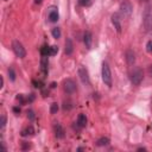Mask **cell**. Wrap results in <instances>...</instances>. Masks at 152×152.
<instances>
[{
    "label": "cell",
    "instance_id": "cell-1",
    "mask_svg": "<svg viewBox=\"0 0 152 152\" xmlns=\"http://www.w3.org/2000/svg\"><path fill=\"white\" fill-rule=\"evenodd\" d=\"M142 28L145 32L152 30V5L147 1L142 12Z\"/></svg>",
    "mask_w": 152,
    "mask_h": 152
},
{
    "label": "cell",
    "instance_id": "cell-2",
    "mask_svg": "<svg viewBox=\"0 0 152 152\" xmlns=\"http://www.w3.org/2000/svg\"><path fill=\"white\" fill-rule=\"evenodd\" d=\"M101 76H102L103 83H104L108 88H110V87H112V83H113V80H112V71H110V68H109V65H108L107 62H103V63H102Z\"/></svg>",
    "mask_w": 152,
    "mask_h": 152
},
{
    "label": "cell",
    "instance_id": "cell-3",
    "mask_svg": "<svg viewBox=\"0 0 152 152\" xmlns=\"http://www.w3.org/2000/svg\"><path fill=\"white\" fill-rule=\"evenodd\" d=\"M129 80H131V83L133 86H140V83L144 80V71H142V69L139 68V66H135L131 71V74H129Z\"/></svg>",
    "mask_w": 152,
    "mask_h": 152
},
{
    "label": "cell",
    "instance_id": "cell-4",
    "mask_svg": "<svg viewBox=\"0 0 152 152\" xmlns=\"http://www.w3.org/2000/svg\"><path fill=\"white\" fill-rule=\"evenodd\" d=\"M119 10H120V15H122L124 18H128L132 14L133 6L128 0H122V2L120 4Z\"/></svg>",
    "mask_w": 152,
    "mask_h": 152
},
{
    "label": "cell",
    "instance_id": "cell-5",
    "mask_svg": "<svg viewBox=\"0 0 152 152\" xmlns=\"http://www.w3.org/2000/svg\"><path fill=\"white\" fill-rule=\"evenodd\" d=\"M12 49H13V52L15 53V56L18 58H24L26 57V50L25 48L23 46V44L19 42V40H13L12 43Z\"/></svg>",
    "mask_w": 152,
    "mask_h": 152
},
{
    "label": "cell",
    "instance_id": "cell-6",
    "mask_svg": "<svg viewBox=\"0 0 152 152\" xmlns=\"http://www.w3.org/2000/svg\"><path fill=\"white\" fill-rule=\"evenodd\" d=\"M62 86H63V90H64L66 94H69V95L76 93V90H77V86H76L75 81L71 80V78H66V80H64Z\"/></svg>",
    "mask_w": 152,
    "mask_h": 152
},
{
    "label": "cell",
    "instance_id": "cell-7",
    "mask_svg": "<svg viewBox=\"0 0 152 152\" xmlns=\"http://www.w3.org/2000/svg\"><path fill=\"white\" fill-rule=\"evenodd\" d=\"M78 76L81 82L84 86H90V78H89V72L84 66H80L78 68Z\"/></svg>",
    "mask_w": 152,
    "mask_h": 152
},
{
    "label": "cell",
    "instance_id": "cell-8",
    "mask_svg": "<svg viewBox=\"0 0 152 152\" xmlns=\"http://www.w3.org/2000/svg\"><path fill=\"white\" fill-rule=\"evenodd\" d=\"M112 24L114 26V28L116 30V32H121L122 26H121V15L120 13H113L112 14Z\"/></svg>",
    "mask_w": 152,
    "mask_h": 152
},
{
    "label": "cell",
    "instance_id": "cell-9",
    "mask_svg": "<svg viewBox=\"0 0 152 152\" xmlns=\"http://www.w3.org/2000/svg\"><path fill=\"white\" fill-rule=\"evenodd\" d=\"M48 18H49V21H51V23H56L59 19V14H58L57 7L51 6L49 8V11H48Z\"/></svg>",
    "mask_w": 152,
    "mask_h": 152
},
{
    "label": "cell",
    "instance_id": "cell-10",
    "mask_svg": "<svg viewBox=\"0 0 152 152\" xmlns=\"http://www.w3.org/2000/svg\"><path fill=\"white\" fill-rule=\"evenodd\" d=\"M53 132H55V137L57 139H63L65 137V131L63 128V126L61 124H55L53 125Z\"/></svg>",
    "mask_w": 152,
    "mask_h": 152
},
{
    "label": "cell",
    "instance_id": "cell-11",
    "mask_svg": "<svg viewBox=\"0 0 152 152\" xmlns=\"http://www.w3.org/2000/svg\"><path fill=\"white\" fill-rule=\"evenodd\" d=\"M125 58H126V62L128 65H134L135 63V53L132 49H127L126 52H125Z\"/></svg>",
    "mask_w": 152,
    "mask_h": 152
},
{
    "label": "cell",
    "instance_id": "cell-12",
    "mask_svg": "<svg viewBox=\"0 0 152 152\" xmlns=\"http://www.w3.org/2000/svg\"><path fill=\"white\" fill-rule=\"evenodd\" d=\"M83 43H84V45H86L87 49H90L91 48L93 36H91V32L90 31H84V33H83Z\"/></svg>",
    "mask_w": 152,
    "mask_h": 152
},
{
    "label": "cell",
    "instance_id": "cell-13",
    "mask_svg": "<svg viewBox=\"0 0 152 152\" xmlns=\"http://www.w3.org/2000/svg\"><path fill=\"white\" fill-rule=\"evenodd\" d=\"M74 51V44H72V40L70 38H66L65 39V44H64V52L65 55H71Z\"/></svg>",
    "mask_w": 152,
    "mask_h": 152
},
{
    "label": "cell",
    "instance_id": "cell-14",
    "mask_svg": "<svg viewBox=\"0 0 152 152\" xmlns=\"http://www.w3.org/2000/svg\"><path fill=\"white\" fill-rule=\"evenodd\" d=\"M48 65H49V56H42V58H40V68H42V71L44 74H46V71H48Z\"/></svg>",
    "mask_w": 152,
    "mask_h": 152
},
{
    "label": "cell",
    "instance_id": "cell-15",
    "mask_svg": "<svg viewBox=\"0 0 152 152\" xmlns=\"http://www.w3.org/2000/svg\"><path fill=\"white\" fill-rule=\"evenodd\" d=\"M87 116L84 115V114H78V116H77V125L81 127V128H83V127H86L87 126Z\"/></svg>",
    "mask_w": 152,
    "mask_h": 152
},
{
    "label": "cell",
    "instance_id": "cell-16",
    "mask_svg": "<svg viewBox=\"0 0 152 152\" xmlns=\"http://www.w3.org/2000/svg\"><path fill=\"white\" fill-rule=\"evenodd\" d=\"M23 137H28V135H33L34 134V128H33V126H27L26 128H24L23 131H21V133H20Z\"/></svg>",
    "mask_w": 152,
    "mask_h": 152
},
{
    "label": "cell",
    "instance_id": "cell-17",
    "mask_svg": "<svg viewBox=\"0 0 152 152\" xmlns=\"http://www.w3.org/2000/svg\"><path fill=\"white\" fill-rule=\"evenodd\" d=\"M109 142H110V141H109V139H108L107 137H102V138H100V139L96 141V146H99V147L107 146Z\"/></svg>",
    "mask_w": 152,
    "mask_h": 152
},
{
    "label": "cell",
    "instance_id": "cell-18",
    "mask_svg": "<svg viewBox=\"0 0 152 152\" xmlns=\"http://www.w3.org/2000/svg\"><path fill=\"white\" fill-rule=\"evenodd\" d=\"M51 33H52V37H53L55 39L61 38V34H62V32H61V28H59V27H53V28H52V31H51Z\"/></svg>",
    "mask_w": 152,
    "mask_h": 152
},
{
    "label": "cell",
    "instance_id": "cell-19",
    "mask_svg": "<svg viewBox=\"0 0 152 152\" xmlns=\"http://www.w3.org/2000/svg\"><path fill=\"white\" fill-rule=\"evenodd\" d=\"M7 74H8V78L11 80V81H15V71H14V69L13 68H8V70H7Z\"/></svg>",
    "mask_w": 152,
    "mask_h": 152
},
{
    "label": "cell",
    "instance_id": "cell-20",
    "mask_svg": "<svg viewBox=\"0 0 152 152\" xmlns=\"http://www.w3.org/2000/svg\"><path fill=\"white\" fill-rule=\"evenodd\" d=\"M40 53H42V56H50V46H43L42 49H40Z\"/></svg>",
    "mask_w": 152,
    "mask_h": 152
},
{
    "label": "cell",
    "instance_id": "cell-21",
    "mask_svg": "<svg viewBox=\"0 0 152 152\" xmlns=\"http://www.w3.org/2000/svg\"><path fill=\"white\" fill-rule=\"evenodd\" d=\"M71 108H72V102H71L70 100L63 102V109H64V110H70Z\"/></svg>",
    "mask_w": 152,
    "mask_h": 152
},
{
    "label": "cell",
    "instance_id": "cell-22",
    "mask_svg": "<svg viewBox=\"0 0 152 152\" xmlns=\"http://www.w3.org/2000/svg\"><path fill=\"white\" fill-rule=\"evenodd\" d=\"M6 121H7V118H6L5 114H2L1 118H0V128H1V131H4V128L6 126Z\"/></svg>",
    "mask_w": 152,
    "mask_h": 152
},
{
    "label": "cell",
    "instance_id": "cell-23",
    "mask_svg": "<svg viewBox=\"0 0 152 152\" xmlns=\"http://www.w3.org/2000/svg\"><path fill=\"white\" fill-rule=\"evenodd\" d=\"M58 112V104L56 103V102H53L52 104H51V107H50V113L51 114H55V113H57Z\"/></svg>",
    "mask_w": 152,
    "mask_h": 152
},
{
    "label": "cell",
    "instance_id": "cell-24",
    "mask_svg": "<svg viewBox=\"0 0 152 152\" xmlns=\"http://www.w3.org/2000/svg\"><path fill=\"white\" fill-rule=\"evenodd\" d=\"M78 2H80V5H81V6L87 7V6H90V5H91L93 0H78Z\"/></svg>",
    "mask_w": 152,
    "mask_h": 152
},
{
    "label": "cell",
    "instance_id": "cell-25",
    "mask_svg": "<svg viewBox=\"0 0 152 152\" xmlns=\"http://www.w3.org/2000/svg\"><path fill=\"white\" fill-rule=\"evenodd\" d=\"M57 52H58V46H56V45L50 46V56H55Z\"/></svg>",
    "mask_w": 152,
    "mask_h": 152
},
{
    "label": "cell",
    "instance_id": "cell-26",
    "mask_svg": "<svg viewBox=\"0 0 152 152\" xmlns=\"http://www.w3.org/2000/svg\"><path fill=\"white\" fill-rule=\"evenodd\" d=\"M28 148H31V144L27 142V141H23V144H21V150L25 151V150H28Z\"/></svg>",
    "mask_w": 152,
    "mask_h": 152
},
{
    "label": "cell",
    "instance_id": "cell-27",
    "mask_svg": "<svg viewBox=\"0 0 152 152\" xmlns=\"http://www.w3.org/2000/svg\"><path fill=\"white\" fill-rule=\"evenodd\" d=\"M146 51H147L148 53H152V39L146 43Z\"/></svg>",
    "mask_w": 152,
    "mask_h": 152
},
{
    "label": "cell",
    "instance_id": "cell-28",
    "mask_svg": "<svg viewBox=\"0 0 152 152\" xmlns=\"http://www.w3.org/2000/svg\"><path fill=\"white\" fill-rule=\"evenodd\" d=\"M26 114H27V119H28L30 121H32V120L34 119V113H33V110L30 109V110L26 112Z\"/></svg>",
    "mask_w": 152,
    "mask_h": 152
},
{
    "label": "cell",
    "instance_id": "cell-29",
    "mask_svg": "<svg viewBox=\"0 0 152 152\" xmlns=\"http://www.w3.org/2000/svg\"><path fill=\"white\" fill-rule=\"evenodd\" d=\"M33 84H34L36 88H43V82H42V81H36V80H33Z\"/></svg>",
    "mask_w": 152,
    "mask_h": 152
},
{
    "label": "cell",
    "instance_id": "cell-30",
    "mask_svg": "<svg viewBox=\"0 0 152 152\" xmlns=\"http://www.w3.org/2000/svg\"><path fill=\"white\" fill-rule=\"evenodd\" d=\"M147 74H148V76L152 77V64H150V65L147 66Z\"/></svg>",
    "mask_w": 152,
    "mask_h": 152
},
{
    "label": "cell",
    "instance_id": "cell-31",
    "mask_svg": "<svg viewBox=\"0 0 152 152\" xmlns=\"http://www.w3.org/2000/svg\"><path fill=\"white\" fill-rule=\"evenodd\" d=\"M33 100H34V95H33V94H30L28 97L26 99V101H28V102H32Z\"/></svg>",
    "mask_w": 152,
    "mask_h": 152
},
{
    "label": "cell",
    "instance_id": "cell-32",
    "mask_svg": "<svg viewBox=\"0 0 152 152\" xmlns=\"http://www.w3.org/2000/svg\"><path fill=\"white\" fill-rule=\"evenodd\" d=\"M13 112L17 113V114H19L20 113V108L19 107H13Z\"/></svg>",
    "mask_w": 152,
    "mask_h": 152
},
{
    "label": "cell",
    "instance_id": "cell-33",
    "mask_svg": "<svg viewBox=\"0 0 152 152\" xmlns=\"http://www.w3.org/2000/svg\"><path fill=\"white\" fill-rule=\"evenodd\" d=\"M0 145H1V152H6V147H5L4 142H0Z\"/></svg>",
    "mask_w": 152,
    "mask_h": 152
},
{
    "label": "cell",
    "instance_id": "cell-34",
    "mask_svg": "<svg viewBox=\"0 0 152 152\" xmlns=\"http://www.w3.org/2000/svg\"><path fill=\"white\" fill-rule=\"evenodd\" d=\"M2 87H4V78L0 77V89H2Z\"/></svg>",
    "mask_w": 152,
    "mask_h": 152
},
{
    "label": "cell",
    "instance_id": "cell-35",
    "mask_svg": "<svg viewBox=\"0 0 152 152\" xmlns=\"http://www.w3.org/2000/svg\"><path fill=\"white\" fill-rule=\"evenodd\" d=\"M43 2V0H34V4H37V5H40Z\"/></svg>",
    "mask_w": 152,
    "mask_h": 152
},
{
    "label": "cell",
    "instance_id": "cell-36",
    "mask_svg": "<svg viewBox=\"0 0 152 152\" xmlns=\"http://www.w3.org/2000/svg\"><path fill=\"white\" fill-rule=\"evenodd\" d=\"M50 87H51V88H55V87H56V83H55V82H52V83H51V86H50Z\"/></svg>",
    "mask_w": 152,
    "mask_h": 152
},
{
    "label": "cell",
    "instance_id": "cell-37",
    "mask_svg": "<svg viewBox=\"0 0 152 152\" xmlns=\"http://www.w3.org/2000/svg\"><path fill=\"white\" fill-rule=\"evenodd\" d=\"M138 151H146V148L145 147H140V148H138Z\"/></svg>",
    "mask_w": 152,
    "mask_h": 152
},
{
    "label": "cell",
    "instance_id": "cell-38",
    "mask_svg": "<svg viewBox=\"0 0 152 152\" xmlns=\"http://www.w3.org/2000/svg\"><path fill=\"white\" fill-rule=\"evenodd\" d=\"M82 150H84V147H78L77 148V151H82Z\"/></svg>",
    "mask_w": 152,
    "mask_h": 152
}]
</instances>
